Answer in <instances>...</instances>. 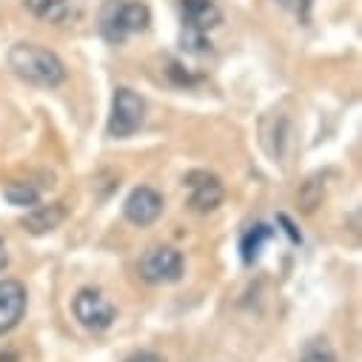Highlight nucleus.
Here are the masks:
<instances>
[{
  "instance_id": "1",
  "label": "nucleus",
  "mask_w": 362,
  "mask_h": 362,
  "mask_svg": "<svg viewBox=\"0 0 362 362\" xmlns=\"http://www.w3.org/2000/svg\"><path fill=\"white\" fill-rule=\"evenodd\" d=\"M9 69L21 80L40 86V88H54L66 80L63 60L40 43H15L9 49Z\"/></svg>"
},
{
  "instance_id": "2",
  "label": "nucleus",
  "mask_w": 362,
  "mask_h": 362,
  "mask_svg": "<svg viewBox=\"0 0 362 362\" xmlns=\"http://www.w3.org/2000/svg\"><path fill=\"white\" fill-rule=\"evenodd\" d=\"M148 23L151 12L140 0H106L100 9V35L115 46L126 43L137 32H146Z\"/></svg>"
},
{
  "instance_id": "3",
  "label": "nucleus",
  "mask_w": 362,
  "mask_h": 362,
  "mask_svg": "<svg viewBox=\"0 0 362 362\" xmlns=\"http://www.w3.org/2000/svg\"><path fill=\"white\" fill-rule=\"evenodd\" d=\"M146 120V103L137 92L120 86L112 98V115H109V137L123 140L132 137Z\"/></svg>"
},
{
  "instance_id": "4",
  "label": "nucleus",
  "mask_w": 362,
  "mask_h": 362,
  "mask_svg": "<svg viewBox=\"0 0 362 362\" xmlns=\"http://www.w3.org/2000/svg\"><path fill=\"white\" fill-rule=\"evenodd\" d=\"M74 320L88 331H106L117 320V308L98 291V288H80L71 300Z\"/></svg>"
},
{
  "instance_id": "5",
  "label": "nucleus",
  "mask_w": 362,
  "mask_h": 362,
  "mask_svg": "<svg viewBox=\"0 0 362 362\" xmlns=\"http://www.w3.org/2000/svg\"><path fill=\"white\" fill-rule=\"evenodd\" d=\"M140 277L146 283H177L183 277V254L171 245H154L140 257Z\"/></svg>"
},
{
  "instance_id": "6",
  "label": "nucleus",
  "mask_w": 362,
  "mask_h": 362,
  "mask_svg": "<svg viewBox=\"0 0 362 362\" xmlns=\"http://www.w3.org/2000/svg\"><path fill=\"white\" fill-rule=\"evenodd\" d=\"M186 189H189V206L197 214L214 211L226 197V189L220 183V177H214L209 171H189L186 174Z\"/></svg>"
},
{
  "instance_id": "7",
  "label": "nucleus",
  "mask_w": 362,
  "mask_h": 362,
  "mask_svg": "<svg viewBox=\"0 0 362 362\" xmlns=\"http://www.w3.org/2000/svg\"><path fill=\"white\" fill-rule=\"evenodd\" d=\"M123 214H126V220L132 226L146 228V226H151L163 214V194L148 189V186H140V189H134L129 194V200L123 206Z\"/></svg>"
},
{
  "instance_id": "8",
  "label": "nucleus",
  "mask_w": 362,
  "mask_h": 362,
  "mask_svg": "<svg viewBox=\"0 0 362 362\" xmlns=\"http://www.w3.org/2000/svg\"><path fill=\"white\" fill-rule=\"evenodd\" d=\"M177 9H180V18H183V26L192 32L209 35L223 23V12L214 0H180Z\"/></svg>"
},
{
  "instance_id": "9",
  "label": "nucleus",
  "mask_w": 362,
  "mask_h": 362,
  "mask_svg": "<svg viewBox=\"0 0 362 362\" xmlns=\"http://www.w3.org/2000/svg\"><path fill=\"white\" fill-rule=\"evenodd\" d=\"M26 314V288L18 280H0V337L9 334Z\"/></svg>"
},
{
  "instance_id": "10",
  "label": "nucleus",
  "mask_w": 362,
  "mask_h": 362,
  "mask_svg": "<svg viewBox=\"0 0 362 362\" xmlns=\"http://www.w3.org/2000/svg\"><path fill=\"white\" fill-rule=\"evenodd\" d=\"M259 134H262V148L274 160H283L286 148H288V137H291V120L280 112H271L262 117Z\"/></svg>"
},
{
  "instance_id": "11",
  "label": "nucleus",
  "mask_w": 362,
  "mask_h": 362,
  "mask_svg": "<svg viewBox=\"0 0 362 362\" xmlns=\"http://www.w3.org/2000/svg\"><path fill=\"white\" fill-rule=\"evenodd\" d=\"M66 220L63 203H49V206H32V211L23 217V228L32 234H46L54 231Z\"/></svg>"
},
{
  "instance_id": "12",
  "label": "nucleus",
  "mask_w": 362,
  "mask_h": 362,
  "mask_svg": "<svg viewBox=\"0 0 362 362\" xmlns=\"http://www.w3.org/2000/svg\"><path fill=\"white\" fill-rule=\"evenodd\" d=\"M271 231L265 223H254L245 234H243V243H240V251H243V262H254L257 257H259V251H262V245L271 240Z\"/></svg>"
},
{
  "instance_id": "13",
  "label": "nucleus",
  "mask_w": 362,
  "mask_h": 362,
  "mask_svg": "<svg viewBox=\"0 0 362 362\" xmlns=\"http://www.w3.org/2000/svg\"><path fill=\"white\" fill-rule=\"evenodd\" d=\"M29 9L40 21L63 23L69 18V0H29Z\"/></svg>"
},
{
  "instance_id": "14",
  "label": "nucleus",
  "mask_w": 362,
  "mask_h": 362,
  "mask_svg": "<svg viewBox=\"0 0 362 362\" xmlns=\"http://www.w3.org/2000/svg\"><path fill=\"white\" fill-rule=\"evenodd\" d=\"M4 197H6L12 206H18V209H32V206L40 203V192H37L32 183H9V186L4 189Z\"/></svg>"
},
{
  "instance_id": "15",
  "label": "nucleus",
  "mask_w": 362,
  "mask_h": 362,
  "mask_svg": "<svg viewBox=\"0 0 362 362\" xmlns=\"http://www.w3.org/2000/svg\"><path fill=\"white\" fill-rule=\"evenodd\" d=\"M300 362H337V351L331 348V342L325 337H314L303 345Z\"/></svg>"
},
{
  "instance_id": "16",
  "label": "nucleus",
  "mask_w": 362,
  "mask_h": 362,
  "mask_svg": "<svg viewBox=\"0 0 362 362\" xmlns=\"http://www.w3.org/2000/svg\"><path fill=\"white\" fill-rule=\"evenodd\" d=\"M322 197H325V186L320 183V177H311L308 183H303V189H300V203H303L305 211H314V209L322 203Z\"/></svg>"
},
{
  "instance_id": "17",
  "label": "nucleus",
  "mask_w": 362,
  "mask_h": 362,
  "mask_svg": "<svg viewBox=\"0 0 362 362\" xmlns=\"http://www.w3.org/2000/svg\"><path fill=\"white\" fill-rule=\"evenodd\" d=\"M183 49L192 52V54H206V52L211 49V40H209V35H203V32L183 29Z\"/></svg>"
},
{
  "instance_id": "18",
  "label": "nucleus",
  "mask_w": 362,
  "mask_h": 362,
  "mask_svg": "<svg viewBox=\"0 0 362 362\" xmlns=\"http://www.w3.org/2000/svg\"><path fill=\"white\" fill-rule=\"evenodd\" d=\"M123 362H165L160 354H154V351H134L132 356H126Z\"/></svg>"
},
{
  "instance_id": "19",
  "label": "nucleus",
  "mask_w": 362,
  "mask_h": 362,
  "mask_svg": "<svg viewBox=\"0 0 362 362\" xmlns=\"http://www.w3.org/2000/svg\"><path fill=\"white\" fill-rule=\"evenodd\" d=\"M280 223H283V226H286V231H288V237H291V240H294V243H300V234H297V231H294V226H291V220H288V217H286V214H280Z\"/></svg>"
},
{
  "instance_id": "20",
  "label": "nucleus",
  "mask_w": 362,
  "mask_h": 362,
  "mask_svg": "<svg viewBox=\"0 0 362 362\" xmlns=\"http://www.w3.org/2000/svg\"><path fill=\"white\" fill-rule=\"evenodd\" d=\"M9 265V251H6V243L0 240V271H4Z\"/></svg>"
}]
</instances>
